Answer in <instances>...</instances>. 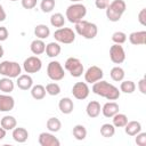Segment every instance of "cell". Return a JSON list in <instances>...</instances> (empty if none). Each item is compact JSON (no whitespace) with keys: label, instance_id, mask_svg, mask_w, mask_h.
<instances>
[{"label":"cell","instance_id":"obj_32","mask_svg":"<svg viewBox=\"0 0 146 146\" xmlns=\"http://www.w3.org/2000/svg\"><path fill=\"white\" fill-rule=\"evenodd\" d=\"M73 136L76 140H83L87 137V129L82 124H76L73 127Z\"/></svg>","mask_w":146,"mask_h":146},{"label":"cell","instance_id":"obj_19","mask_svg":"<svg viewBox=\"0 0 146 146\" xmlns=\"http://www.w3.org/2000/svg\"><path fill=\"white\" fill-rule=\"evenodd\" d=\"M124 131L128 136L135 137L137 133L141 131V124L139 121H128L124 125Z\"/></svg>","mask_w":146,"mask_h":146},{"label":"cell","instance_id":"obj_12","mask_svg":"<svg viewBox=\"0 0 146 146\" xmlns=\"http://www.w3.org/2000/svg\"><path fill=\"white\" fill-rule=\"evenodd\" d=\"M90 89L88 87L87 82H76L73 88H72V94L74 96V98L79 99V100H83L89 96Z\"/></svg>","mask_w":146,"mask_h":146},{"label":"cell","instance_id":"obj_33","mask_svg":"<svg viewBox=\"0 0 146 146\" xmlns=\"http://www.w3.org/2000/svg\"><path fill=\"white\" fill-rule=\"evenodd\" d=\"M136 90V84L131 80H122L120 84V91L124 94H132Z\"/></svg>","mask_w":146,"mask_h":146},{"label":"cell","instance_id":"obj_1","mask_svg":"<svg viewBox=\"0 0 146 146\" xmlns=\"http://www.w3.org/2000/svg\"><path fill=\"white\" fill-rule=\"evenodd\" d=\"M92 84V92L100 97H104L108 100H116L120 97L121 91L119 90V88L107 81L99 80Z\"/></svg>","mask_w":146,"mask_h":146},{"label":"cell","instance_id":"obj_2","mask_svg":"<svg viewBox=\"0 0 146 146\" xmlns=\"http://www.w3.org/2000/svg\"><path fill=\"white\" fill-rule=\"evenodd\" d=\"M127 9L124 0H113L106 8V17L110 22H119Z\"/></svg>","mask_w":146,"mask_h":146},{"label":"cell","instance_id":"obj_47","mask_svg":"<svg viewBox=\"0 0 146 146\" xmlns=\"http://www.w3.org/2000/svg\"><path fill=\"white\" fill-rule=\"evenodd\" d=\"M70 1H72V2H80V1H82V0H70Z\"/></svg>","mask_w":146,"mask_h":146},{"label":"cell","instance_id":"obj_41","mask_svg":"<svg viewBox=\"0 0 146 146\" xmlns=\"http://www.w3.org/2000/svg\"><path fill=\"white\" fill-rule=\"evenodd\" d=\"M138 21H139V23H140L143 26L146 25V9H145V8H143V9L139 11V14H138Z\"/></svg>","mask_w":146,"mask_h":146},{"label":"cell","instance_id":"obj_26","mask_svg":"<svg viewBox=\"0 0 146 146\" xmlns=\"http://www.w3.org/2000/svg\"><path fill=\"white\" fill-rule=\"evenodd\" d=\"M15 88V83L10 78H2L0 79V91L3 94H10Z\"/></svg>","mask_w":146,"mask_h":146},{"label":"cell","instance_id":"obj_6","mask_svg":"<svg viewBox=\"0 0 146 146\" xmlns=\"http://www.w3.org/2000/svg\"><path fill=\"white\" fill-rule=\"evenodd\" d=\"M54 38L59 43L70 44L75 40V32L70 27H59L54 32Z\"/></svg>","mask_w":146,"mask_h":146},{"label":"cell","instance_id":"obj_11","mask_svg":"<svg viewBox=\"0 0 146 146\" xmlns=\"http://www.w3.org/2000/svg\"><path fill=\"white\" fill-rule=\"evenodd\" d=\"M104 76V72L100 67L92 65L84 72V80L87 83H95L99 80H102Z\"/></svg>","mask_w":146,"mask_h":146},{"label":"cell","instance_id":"obj_37","mask_svg":"<svg viewBox=\"0 0 146 146\" xmlns=\"http://www.w3.org/2000/svg\"><path fill=\"white\" fill-rule=\"evenodd\" d=\"M112 41L116 44H123L127 41V34L122 31H116L112 34Z\"/></svg>","mask_w":146,"mask_h":146},{"label":"cell","instance_id":"obj_40","mask_svg":"<svg viewBox=\"0 0 146 146\" xmlns=\"http://www.w3.org/2000/svg\"><path fill=\"white\" fill-rule=\"evenodd\" d=\"M110 5V0H95V6L98 9H106Z\"/></svg>","mask_w":146,"mask_h":146},{"label":"cell","instance_id":"obj_22","mask_svg":"<svg viewBox=\"0 0 146 146\" xmlns=\"http://www.w3.org/2000/svg\"><path fill=\"white\" fill-rule=\"evenodd\" d=\"M34 35L36 36V39H47L50 35V29L46 24H38L34 27Z\"/></svg>","mask_w":146,"mask_h":146},{"label":"cell","instance_id":"obj_42","mask_svg":"<svg viewBox=\"0 0 146 146\" xmlns=\"http://www.w3.org/2000/svg\"><path fill=\"white\" fill-rule=\"evenodd\" d=\"M8 35H9V32H8L7 27L6 26H0V42L6 41L8 39Z\"/></svg>","mask_w":146,"mask_h":146},{"label":"cell","instance_id":"obj_10","mask_svg":"<svg viewBox=\"0 0 146 146\" xmlns=\"http://www.w3.org/2000/svg\"><path fill=\"white\" fill-rule=\"evenodd\" d=\"M110 58L114 64H122L125 60V51L121 44L114 43L110 48Z\"/></svg>","mask_w":146,"mask_h":146},{"label":"cell","instance_id":"obj_21","mask_svg":"<svg viewBox=\"0 0 146 146\" xmlns=\"http://www.w3.org/2000/svg\"><path fill=\"white\" fill-rule=\"evenodd\" d=\"M13 139L17 143H25L29 138V132L25 128H22V127H18V128H14L13 129Z\"/></svg>","mask_w":146,"mask_h":146},{"label":"cell","instance_id":"obj_27","mask_svg":"<svg viewBox=\"0 0 146 146\" xmlns=\"http://www.w3.org/2000/svg\"><path fill=\"white\" fill-rule=\"evenodd\" d=\"M46 94H47L46 88L42 84H35V86H32V88H31V96L36 100L43 99Z\"/></svg>","mask_w":146,"mask_h":146},{"label":"cell","instance_id":"obj_23","mask_svg":"<svg viewBox=\"0 0 146 146\" xmlns=\"http://www.w3.org/2000/svg\"><path fill=\"white\" fill-rule=\"evenodd\" d=\"M44 51H46V54H47L48 57L55 58V57H57L60 54L62 48H60V46H59L58 42H49L46 46V50Z\"/></svg>","mask_w":146,"mask_h":146},{"label":"cell","instance_id":"obj_25","mask_svg":"<svg viewBox=\"0 0 146 146\" xmlns=\"http://www.w3.org/2000/svg\"><path fill=\"white\" fill-rule=\"evenodd\" d=\"M30 49L34 55H41L46 50V43L43 42V40L41 39H35L31 42L30 44Z\"/></svg>","mask_w":146,"mask_h":146},{"label":"cell","instance_id":"obj_24","mask_svg":"<svg viewBox=\"0 0 146 146\" xmlns=\"http://www.w3.org/2000/svg\"><path fill=\"white\" fill-rule=\"evenodd\" d=\"M0 125L7 131V130H13L17 125V121L13 115H5L3 117L0 119Z\"/></svg>","mask_w":146,"mask_h":146},{"label":"cell","instance_id":"obj_28","mask_svg":"<svg viewBox=\"0 0 146 146\" xmlns=\"http://www.w3.org/2000/svg\"><path fill=\"white\" fill-rule=\"evenodd\" d=\"M112 121H113V125L115 128H124V125L128 122V116L123 113H116L114 116H112Z\"/></svg>","mask_w":146,"mask_h":146},{"label":"cell","instance_id":"obj_18","mask_svg":"<svg viewBox=\"0 0 146 146\" xmlns=\"http://www.w3.org/2000/svg\"><path fill=\"white\" fill-rule=\"evenodd\" d=\"M129 41L131 44H135V46L145 44L146 43V31H136V32L130 33Z\"/></svg>","mask_w":146,"mask_h":146},{"label":"cell","instance_id":"obj_46","mask_svg":"<svg viewBox=\"0 0 146 146\" xmlns=\"http://www.w3.org/2000/svg\"><path fill=\"white\" fill-rule=\"evenodd\" d=\"M3 54H5V50H3V48H2V46L0 44V58L3 56Z\"/></svg>","mask_w":146,"mask_h":146},{"label":"cell","instance_id":"obj_4","mask_svg":"<svg viewBox=\"0 0 146 146\" xmlns=\"http://www.w3.org/2000/svg\"><path fill=\"white\" fill-rule=\"evenodd\" d=\"M75 31L79 35L83 36L84 39L91 40V39L96 38V35L98 33V27L96 24L82 19V21L75 23Z\"/></svg>","mask_w":146,"mask_h":146},{"label":"cell","instance_id":"obj_38","mask_svg":"<svg viewBox=\"0 0 146 146\" xmlns=\"http://www.w3.org/2000/svg\"><path fill=\"white\" fill-rule=\"evenodd\" d=\"M136 144L138 146H145L146 145V132H139L136 135Z\"/></svg>","mask_w":146,"mask_h":146},{"label":"cell","instance_id":"obj_35","mask_svg":"<svg viewBox=\"0 0 146 146\" xmlns=\"http://www.w3.org/2000/svg\"><path fill=\"white\" fill-rule=\"evenodd\" d=\"M44 88H46V92L50 96H57L60 94V86L56 82H50Z\"/></svg>","mask_w":146,"mask_h":146},{"label":"cell","instance_id":"obj_9","mask_svg":"<svg viewBox=\"0 0 146 146\" xmlns=\"http://www.w3.org/2000/svg\"><path fill=\"white\" fill-rule=\"evenodd\" d=\"M42 68V62L38 56H30L23 63V70L27 73H36Z\"/></svg>","mask_w":146,"mask_h":146},{"label":"cell","instance_id":"obj_15","mask_svg":"<svg viewBox=\"0 0 146 146\" xmlns=\"http://www.w3.org/2000/svg\"><path fill=\"white\" fill-rule=\"evenodd\" d=\"M16 84L21 90H30L33 86V79L30 74H21L17 76Z\"/></svg>","mask_w":146,"mask_h":146},{"label":"cell","instance_id":"obj_36","mask_svg":"<svg viewBox=\"0 0 146 146\" xmlns=\"http://www.w3.org/2000/svg\"><path fill=\"white\" fill-rule=\"evenodd\" d=\"M55 0H41L40 3V9L42 10V13H51L52 9L55 8Z\"/></svg>","mask_w":146,"mask_h":146},{"label":"cell","instance_id":"obj_13","mask_svg":"<svg viewBox=\"0 0 146 146\" xmlns=\"http://www.w3.org/2000/svg\"><path fill=\"white\" fill-rule=\"evenodd\" d=\"M39 144L41 146H59L60 141L51 132H41L39 135Z\"/></svg>","mask_w":146,"mask_h":146},{"label":"cell","instance_id":"obj_30","mask_svg":"<svg viewBox=\"0 0 146 146\" xmlns=\"http://www.w3.org/2000/svg\"><path fill=\"white\" fill-rule=\"evenodd\" d=\"M46 125H47V129L50 132H58L60 130V128H62V122L57 117H49L47 120Z\"/></svg>","mask_w":146,"mask_h":146},{"label":"cell","instance_id":"obj_45","mask_svg":"<svg viewBox=\"0 0 146 146\" xmlns=\"http://www.w3.org/2000/svg\"><path fill=\"white\" fill-rule=\"evenodd\" d=\"M5 137H6V130L1 127V128H0V140H1V139H3Z\"/></svg>","mask_w":146,"mask_h":146},{"label":"cell","instance_id":"obj_16","mask_svg":"<svg viewBox=\"0 0 146 146\" xmlns=\"http://www.w3.org/2000/svg\"><path fill=\"white\" fill-rule=\"evenodd\" d=\"M120 111V107H119V104L115 103V102H108V103H105L104 106L102 107V113L105 117H112L114 116L116 113H119Z\"/></svg>","mask_w":146,"mask_h":146},{"label":"cell","instance_id":"obj_8","mask_svg":"<svg viewBox=\"0 0 146 146\" xmlns=\"http://www.w3.org/2000/svg\"><path fill=\"white\" fill-rule=\"evenodd\" d=\"M47 75L52 81H60L65 76V71L62 64L57 60H51L47 66Z\"/></svg>","mask_w":146,"mask_h":146},{"label":"cell","instance_id":"obj_17","mask_svg":"<svg viewBox=\"0 0 146 146\" xmlns=\"http://www.w3.org/2000/svg\"><path fill=\"white\" fill-rule=\"evenodd\" d=\"M58 108L63 114H71L74 110V103L70 97H63L58 102Z\"/></svg>","mask_w":146,"mask_h":146},{"label":"cell","instance_id":"obj_44","mask_svg":"<svg viewBox=\"0 0 146 146\" xmlns=\"http://www.w3.org/2000/svg\"><path fill=\"white\" fill-rule=\"evenodd\" d=\"M6 18H7V14H6L3 7L0 5V22H3Z\"/></svg>","mask_w":146,"mask_h":146},{"label":"cell","instance_id":"obj_14","mask_svg":"<svg viewBox=\"0 0 146 146\" xmlns=\"http://www.w3.org/2000/svg\"><path fill=\"white\" fill-rule=\"evenodd\" d=\"M15 107V99L8 94H0V112H10Z\"/></svg>","mask_w":146,"mask_h":146},{"label":"cell","instance_id":"obj_43","mask_svg":"<svg viewBox=\"0 0 146 146\" xmlns=\"http://www.w3.org/2000/svg\"><path fill=\"white\" fill-rule=\"evenodd\" d=\"M138 89L143 95H146V79L145 78L138 81Z\"/></svg>","mask_w":146,"mask_h":146},{"label":"cell","instance_id":"obj_39","mask_svg":"<svg viewBox=\"0 0 146 146\" xmlns=\"http://www.w3.org/2000/svg\"><path fill=\"white\" fill-rule=\"evenodd\" d=\"M21 3L25 9H33L36 6V0H21Z\"/></svg>","mask_w":146,"mask_h":146},{"label":"cell","instance_id":"obj_7","mask_svg":"<svg viewBox=\"0 0 146 146\" xmlns=\"http://www.w3.org/2000/svg\"><path fill=\"white\" fill-rule=\"evenodd\" d=\"M65 70L70 72V74L74 78H79L84 73V67L82 62L76 57H68L65 62Z\"/></svg>","mask_w":146,"mask_h":146},{"label":"cell","instance_id":"obj_20","mask_svg":"<svg viewBox=\"0 0 146 146\" xmlns=\"http://www.w3.org/2000/svg\"><path fill=\"white\" fill-rule=\"evenodd\" d=\"M100 111H102L100 104H99V102H97V100H91V102H89L88 105H87V107H86L87 115H88L89 117H91V119L97 117V116L100 114Z\"/></svg>","mask_w":146,"mask_h":146},{"label":"cell","instance_id":"obj_34","mask_svg":"<svg viewBox=\"0 0 146 146\" xmlns=\"http://www.w3.org/2000/svg\"><path fill=\"white\" fill-rule=\"evenodd\" d=\"M100 135L105 138H111L115 135V127L111 123H104L100 127Z\"/></svg>","mask_w":146,"mask_h":146},{"label":"cell","instance_id":"obj_31","mask_svg":"<svg viewBox=\"0 0 146 146\" xmlns=\"http://www.w3.org/2000/svg\"><path fill=\"white\" fill-rule=\"evenodd\" d=\"M50 24L51 26L54 27H63L64 24H65V18H64V15L60 14V13H55L50 16Z\"/></svg>","mask_w":146,"mask_h":146},{"label":"cell","instance_id":"obj_29","mask_svg":"<svg viewBox=\"0 0 146 146\" xmlns=\"http://www.w3.org/2000/svg\"><path fill=\"white\" fill-rule=\"evenodd\" d=\"M110 75H111V78H112L113 81H115V82H121V81L124 79L125 73H124V70H123L122 67H120V66H114V67L111 70Z\"/></svg>","mask_w":146,"mask_h":146},{"label":"cell","instance_id":"obj_5","mask_svg":"<svg viewBox=\"0 0 146 146\" xmlns=\"http://www.w3.org/2000/svg\"><path fill=\"white\" fill-rule=\"evenodd\" d=\"M22 73V67L17 62L3 60L0 63V74L10 79L17 78Z\"/></svg>","mask_w":146,"mask_h":146},{"label":"cell","instance_id":"obj_48","mask_svg":"<svg viewBox=\"0 0 146 146\" xmlns=\"http://www.w3.org/2000/svg\"><path fill=\"white\" fill-rule=\"evenodd\" d=\"M10 1H18V0H10Z\"/></svg>","mask_w":146,"mask_h":146},{"label":"cell","instance_id":"obj_3","mask_svg":"<svg viewBox=\"0 0 146 146\" xmlns=\"http://www.w3.org/2000/svg\"><path fill=\"white\" fill-rule=\"evenodd\" d=\"M65 15L70 23L75 24L84 18V16L87 15V8L84 5H82L80 2H74L67 7Z\"/></svg>","mask_w":146,"mask_h":146}]
</instances>
